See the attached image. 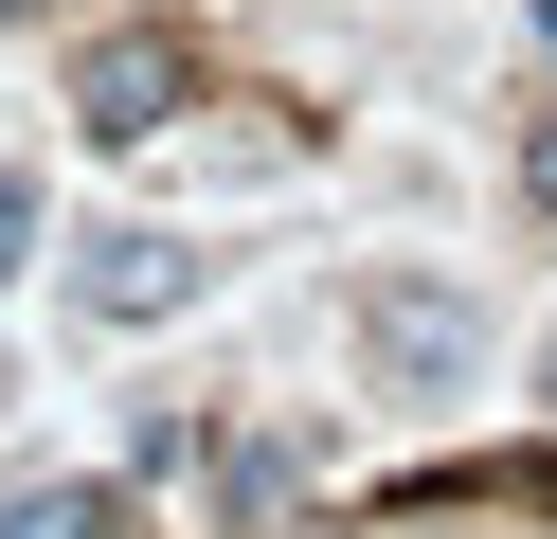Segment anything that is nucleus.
Instances as JSON below:
<instances>
[{"mask_svg": "<svg viewBox=\"0 0 557 539\" xmlns=\"http://www.w3.org/2000/svg\"><path fill=\"white\" fill-rule=\"evenodd\" d=\"M360 359H377L396 395H449V378L485 359V306H468L449 270H360Z\"/></svg>", "mask_w": 557, "mask_h": 539, "instance_id": "nucleus-1", "label": "nucleus"}, {"mask_svg": "<svg viewBox=\"0 0 557 539\" xmlns=\"http://www.w3.org/2000/svg\"><path fill=\"white\" fill-rule=\"evenodd\" d=\"M73 108H90V144L181 126V36H90V54H73Z\"/></svg>", "mask_w": 557, "mask_h": 539, "instance_id": "nucleus-2", "label": "nucleus"}, {"mask_svg": "<svg viewBox=\"0 0 557 539\" xmlns=\"http://www.w3.org/2000/svg\"><path fill=\"white\" fill-rule=\"evenodd\" d=\"M73 306L90 323H162V306H198V252L181 234H90L73 252Z\"/></svg>", "mask_w": 557, "mask_h": 539, "instance_id": "nucleus-3", "label": "nucleus"}, {"mask_svg": "<svg viewBox=\"0 0 557 539\" xmlns=\"http://www.w3.org/2000/svg\"><path fill=\"white\" fill-rule=\"evenodd\" d=\"M0 539H109V486L90 467H37V486H0Z\"/></svg>", "mask_w": 557, "mask_h": 539, "instance_id": "nucleus-4", "label": "nucleus"}, {"mask_svg": "<svg viewBox=\"0 0 557 539\" xmlns=\"http://www.w3.org/2000/svg\"><path fill=\"white\" fill-rule=\"evenodd\" d=\"M216 486H234V522H288V503H306V450H288V431H252Z\"/></svg>", "mask_w": 557, "mask_h": 539, "instance_id": "nucleus-5", "label": "nucleus"}, {"mask_svg": "<svg viewBox=\"0 0 557 539\" xmlns=\"http://www.w3.org/2000/svg\"><path fill=\"white\" fill-rule=\"evenodd\" d=\"M0 270H37V180H0Z\"/></svg>", "mask_w": 557, "mask_h": 539, "instance_id": "nucleus-6", "label": "nucleus"}, {"mask_svg": "<svg viewBox=\"0 0 557 539\" xmlns=\"http://www.w3.org/2000/svg\"><path fill=\"white\" fill-rule=\"evenodd\" d=\"M521 198L557 216V108H540V126H521Z\"/></svg>", "mask_w": 557, "mask_h": 539, "instance_id": "nucleus-7", "label": "nucleus"}, {"mask_svg": "<svg viewBox=\"0 0 557 539\" xmlns=\"http://www.w3.org/2000/svg\"><path fill=\"white\" fill-rule=\"evenodd\" d=\"M0 19H37V0H0Z\"/></svg>", "mask_w": 557, "mask_h": 539, "instance_id": "nucleus-8", "label": "nucleus"}, {"mask_svg": "<svg viewBox=\"0 0 557 539\" xmlns=\"http://www.w3.org/2000/svg\"><path fill=\"white\" fill-rule=\"evenodd\" d=\"M540 395H557V359H540Z\"/></svg>", "mask_w": 557, "mask_h": 539, "instance_id": "nucleus-9", "label": "nucleus"}]
</instances>
